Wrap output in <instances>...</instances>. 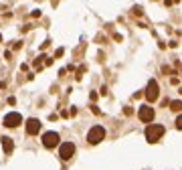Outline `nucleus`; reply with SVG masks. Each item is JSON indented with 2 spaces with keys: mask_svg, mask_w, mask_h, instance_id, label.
<instances>
[{
  "mask_svg": "<svg viewBox=\"0 0 182 170\" xmlns=\"http://www.w3.org/2000/svg\"><path fill=\"white\" fill-rule=\"evenodd\" d=\"M164 125H160V124H152L146 128V140H148L150 144H154V142H158L160 138L164 136Z\"/></svg>",
  "mask_w": 182,
  "mask_h": 170,
  "instance_id": "obj_1",
  "label": "nucleus"
},
{
  "mask_svg": "<svg viewBox=\"0 0 182 170\" xmlns=\"http://www.w3.org/2000/svg\"><path fill=\"white\" fill-rule=\"evenodd\" d=\"M103 138H105V130H103L101 125H93L89 130V134H87V142L89 144H99Z\"/></svg>",
  "mask_w": 182,
  "mask_h": 170,
  "instance_id": "obj_2",
  "label": "nucleus"
},
{
  "mask_svg": "<svg viewBox=\"0 0 182 170\" xmlns=\"http://www.w3.org/2000/svg\"><path fill=\"white\" fill-rule=\"evenodd\" d=\"M75 144L73 142H65V144H61V148H59V158L61 160H71L73 156H75Z\"/></svg>",
  "mask_w": 182,
  "mask_h": 170,
  "instance_id": "obj_3",
  "label": "nucleus"
},
{
  "mask_svg": "<svg viewBox=\"0 0 182 170\" xmlns=\"http://www.w3.org/2000/svg\"><path fill=\"white\" fill-rule=\"evenodd\" d=\"M146 97H148V101H156L160 97V85L156 79H150L148 81V87H146Z\"/></svg>",
  "mask_w": 182,
  "mask_h": 170,
  "instance_id": "obj_4",
  "label": "nucleus"
},
{
  "mask_svg": "<svg viewBox=\"0 0 182 170\" xmlns=\"http://www.w3.org/2000/svg\"><path fill=\"white\" fill-rule=\"evenodd\" d=\"M43 146L45 148L59 146V134L57 132H47V134H43Z\"/></svg>",
  "mask_w": 182,
  "mask_h": 170,
  "instance_id": "obj_5",
  "label": "nucleus"
},
{
  "mask_svg": "<svg viewBox=\"0 0 182 170\" xmlns=\"http://www.w3.org/2000/svg\"><path fill=\"white\" fill-rule=\"evenodd\" d=\"M138 117H140L144 124H150V122L154 120V109H152L150 105H142L140 112H138Z\"/></svg>",
  "mask_w": 182,
  "mask_h": 170,
  "instance_id": "obj_6",
  "label": "nucleus"
},
{
  "mask_svg": "<svg viewBox=\"0 0 182 170\" xmlns=\"http://www.w3.org/2000/svg\"><path fill=\"white\" fill-rule=\"evenodd\" d=\"M23 124V117H20V113L12 112V113H6V117H4V125L6 128H16V125Z\"/></svg>",
  "mask_w": 182,
  "mask_h": 170,
  "instance_id": "obj_7",
  "label": "nucleus"
},
{
  "mask_svg": "<svg viewBox=\"0 0 182 170\" xmlns=\"http://www.w3.org/2000/svg\"><path fill=\"white\" fill-rule=\"evenodd\" d=\"M39 132H41V122H39L36 117L26 120V134H28V136H36Z\"/></svg>",
  "mask_w": 182,
  "mask_h": 170,
  "instance_id": "obj_8",
  "label": "nucleus"
},
{
  "mask_svg": "<svg viewBox=\"0 0 182 170\" xmlns=\"http://www.w3.org/2000/svg\"><path fill=\"white\" fill-rule=\"evenodd\" d=\"M2 140V148H4V154H10L12 150H14V142H12L8 136H4V138H0Z\"/></svg>",
  "mask_w": 182,
  "mask_h": 170,
  "instance_id": "obj_9",
  "label": "nucleus"
},
{
  "mask_svg": "<svg viewBox=\"0 0 182 170\" xmlns=\"http://www.w3.org/2000/svg\"><path fill=\"white\" fill-rule=\"evenodd\" d=\"M170 109H172V112H182V101H180V99L172 101L170 103Z\"/></svg>",
  "mask_w": 182,
  "mask_h": 170,
  "instance_id": "obj_10",
  "label": "nucleus"
},
{
  "mask_svg": "<svg viewBox=\"0 0 182 170\" xmlns=\"http://www.w3.org/2000/svg\"><path fill=\"white\" fill-rule=\"evenodd\" d=\"M134 14H136V16H142V6H134Z\"/></svg>",
  "mask_w": 182,
  "mask_h": 170,
  "instance_id": "obj_11",
  "label": "nucleus"
},
{
  "mask_svg": "<svg viewBox=\"0 0 182 170\" xmlns=\"http://www.w3.org/2000/svg\"><path fill=\"white\" fill-rule=\"evenodd\" d=\"M176 128L182 130V115H178V120H176Z\"/></svg>",
  "mask_w": 182,
  "mask_h": 170,
  "instance_id": "obj_12",
  "label": "nucleus"
}]
</instances>
